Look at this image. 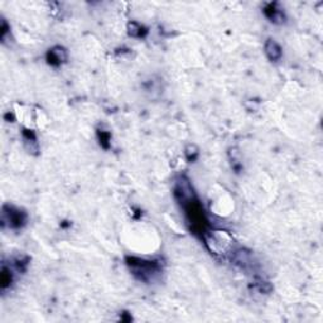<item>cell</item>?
Returning a JSON list of instances; mask_svg holds the SVG:
<instances>
[{"label": "cell", "mask_w": 323, "mask_h": 323, "mask_svg": "<svg viewBox=\"0 0 323 323\" xmlns=\"http://www.w3.org/2000/svg\"><path fill=\"white\" fill-rule=\"evenodd\" d=\"M181 205L185 208V212L187 215L188 224L191 225V230L194 234H200L201 236H205L206 230L208 227L207 219H206L205 213H203L202 206L197 201V199L193 196L188 197V199L180 201Z\"/></svg>", "instance_id": "cell-1"}, {"label": "cell", "mask_w": 323, "mask_h": 323, "mask_svg": "<svg viewBox=\"0 0 323 323\" xmlns=\"http://www.w3.org/2000/svg\"><path fill=\"white\" fill-rule=\"evenodd\" d=\"M127 264L129 266L130 272L136 278H139L140 280H144V282L150 279L155 273H158L160 270L159 261L155 260H144V259L129 256V258H127Z\"/></svg>", "instance_id": "cell-2"}, {"label": "cell", "mask_w": 323, "mask_h": 323, "mask_svg": "<svg viewBox=\"0 0 323 323\" xmlns=\"http://www.w3.org/2000/svg\"><path fill=\"white\" fill-rule=\"evenodd\" d=\"M27 213L21 208L13 205H4L2 208V225L5 227L8 225L9 229L19 230L27 224Z\"/></svg>", "instance_id": "cell-3"}, {"label": "cell", "mask_w": 323, "mask_h": 323, "mask_svg": "<svg viewBox=\"0 0 323 323\" xmlns=\"http://www.w3.org/2000/svg\"><path fill=\"white\" fill-rule=\"evenodd\" d=\"M67 58H68L67 51L61 46L52 47V48L48 49V52H47V62H48V65L53 66V67H58V66H61L62 63H65L66 61H67Z\"/></svg>", "instance_id": "cell-4"}, {"label": "cell", "mask_w": 323, "mask_h": 323, "mask_svg": "<svg viewBox=\"0 0 323 323\" xmlns=\"http://www.w3.org/2000/svg\"><path fill=\"white\" fill-rule=\"evenodd\" d=\"M263 12L266 15V18L274 24H283L284 21H285V15H284L283 9L279 8V4H278V3H269V4L264 8Z\"/></svg>", "instance_id": "cell-5"}, {"label": "cell", "mask_w": 323, "mask_h": 323, "mask_svg": "<svg viewBox=\"0 0 323 323\" xmlns=\"http://www.w3.org/2000/svg\"><path fill=\"white\" fill-rule=\"evenodd\" d=\"M264 52H265L266 57H268L269 61H272V62H278L283 56L282 47L279 46V43H278L277 41L272 40V38H268V40L265 41V44H264Z\"/></svg>", "instance_id": "cell-6"}, {"label": "cell", "mask_w": 323, "mask_h": 323, "mask_svg": "<svg viewBox=\"0 0 323 323\" xmlns=\"http://www.w3.org/2000/svg\"><path fill=\"white\" fill-rule=\"evenodd\" d=\"M13 282V273L10 268H8L7 265L2 266V273H0V288L3 292L7 291Z\"/></svg>", "instance_id": "cell-7"}, {"label": "cell", "mask_w": 323, "mask_h": 323, "mask_svg": "<svg viewBox=\"0 0 323 323\" xmlns=\"http://www.w3.org/2000/svg\"><path fill=\"white\" fill-rule=\"evenodd\" d=\"M148 33V30L146 29L141 24H139L138 22H130L128 23V34L133 38H144Z\"/></svg>", "instance_id": "cell-8"}, {"label": "cell", "mask_w": 323, "mask_h": 323, "mask_svg": "<svg viewBox=\"0 0 323 323\" xmlns=\"http://www.w3.org/2000/svg\"><path fill=\"white\" fill-rule=\"evenodd\" d=\"M97 136H99V140H100V146L102 147V148L107 149L109 147H110V139H111V135L110 133L107 132V130H97Z\"/></svg>", "instance_id": "cell-9"}, {"label": "cell", "mask_w": 323, "mask_h": 323, "mask_svg": "<svg viewBox=\"0 0 323 323\" xmlns=\"http://www.w3.org/2000/svg\"><path fill=\"white\" fill-rule=\"evenodd\" d=\"M197 157H199V148L194 144H189V146H187V148H186V158L189 162H193L196 160Z\"/></svg>", "instance_id": "cell-10"}, {"label": "cell", "mask_w": 323, "mask_h": 323, "mask_svg": "<svg viewBox=\"0 0 323 323\" xmlns=\"http://www.w3.org/2000/svg\"><path fill=\"white\" fill-rule=\"evenodd\" d=\"M10 34V27L9 24L7 23L5 19H2V30H0V37H2L3 43L7 42V35Z\"/></svg>", "instance_id": "cell-11"}]
</instances>
